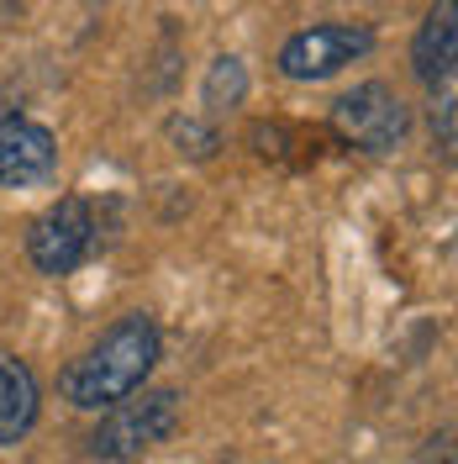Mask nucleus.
<instances>
[{
  "label": "nucleus",
  "mask_w": 458,
  "mask_h": 464,
  "mask_svg": "<svg viewBox=\"0 0 458 464\" xmlns=\"http://www.w3.org/2000/svg\"><path fill=\"white\" fill-rule=\"evenodd\" d=\"M158 353H164L158 322L148 317V312H127V317H116L80 359L63 364L58 391H63V401L80 406V411H111L116 401L138 396L148 385Z\"/></svg>",
  "instance_id": "obj_1"
},
{
  "label": "nucleus",
  "mask_w": 458,
  "mask_h": 464,
  "mask_svg": "<svg viewBox=\"0 0 458 464\" xmlns=\"http://www.w3.org/2000/svg\"><path fill=\"white\" fill-rule=\"evenodd\" d=\"M179 411H185V396L179 391H138V396H127V401H116L106 417H100V428L90 433V454L95 459H138L148 454L153 443H164V438L179 428Z\"/></svg>",
  "instance_id": "obj_2"
},
{
  "label": "nucleus",
  "mask_w": 458,
  "mask_h": 464,
  "mask_svg": "<svg viewBox=\"0 0 458 464\" xmlns=\"http://www.w3.org/2000/svg\"><path fill=\"white\" fill-rule=\"evenodd\" d=\"M332 121H338V132L353 148H364V153H396L406 143V132H411V106L390 85L369 80V85H353L348 95L332 101Z\"/></svg>",
  "instance_id": "obj_3"
},
{
  "label": "nucleus",
  "mask_w": 458,
  "mask_h": 464,
  "mask_svg": "<svg viewBox=\"0 0 458 464\" xmlns=\"http://www.w3.org/2000/svg\"><path fill=\"white\" fill-rule=\"evenodd\" d=\"M95 254V217L85 196H58L37 222L27 227V259L43 275H74Z\"/></svg>",
  "instance_id": "obj_4"
},
{
  "label": "nucleus",
  "mask_w": 458,
  "mask_h": 464,
  "mask_svg": "<svg viewBox=\"0 0 458 464\" xmlns=\"http://www.w3.org/2000/svg\"><path fill=\"white\" fill-rule=\"evenodd\" d=\"M364 53H374V32L364 22H321V27L295 32L280 48V74L295 85H316V80H332L338 69H348Z\"/></svg>",
  "instance_id": "obj_5"
},
{
  "label": "nucleus",
  "mask_w": 458,
  "mask_h": 464,
  "mask_svg": "<svg viewBox=\"0 0 458 464\" xmlns=\"http://www.w3.org/2000/svg\"><path fill=\"white\" fill-rule=\"evenodd\" d=\"M58 169V138L32 116H0V185L27 190Z\"/></svg>",
  "instance_id": "obj_6"
},
{
  "label": "nucleus",
  "mask_w": 458,
  "mask_h": 464,
  "mask_svg": "<svg viewBox=\"0 0 458 464\" xmlns=\"http://www.w3.org/2000/svg\"><path fill=\"white\" fill-rule=\"evenodd\" d=\"M453 63H458V0H437L427 11V22L411 43V69L422 85H448L453 80Z\"/></svg>",
  "instance_id": "obj_7"
},
{
  "label": "nucleus",
  "mask_w": 458,
  "mask_h": 464,
  "mask_svg": "<svg viewBox=\"0 0 458 464\" xmlns=\"http://www.w3.org/2000/svg\"><path fill=\"white\" fill-rule=\"evenodd\" d=\"M37 411H43V385L32 364L16 353H0V449L22 443L37 428Z\"/></svg>",
  "instance_id": "obj_8"
},
{
  "label": "nucleus",
  "mask_w": 458,
  "mask_h": 464,
  "mask_svg": "<svg viewBox=\"0 0 458 464\" xmlns=\"http://www.w3.org/2000/svg\"><path fill=\"white\" fill-rule=\"evenodd\" d=\"M248 90V74H243V58H216L211 74H205V106L222 111V106H237Z\"/></svg>",
  "instance_id": "obj_9"
},
{
  "label": "nucleus",
  "mask_w": 458,
  "mask_h": 464,
  "mask_svg": "<svg viewBox=\"0 0 458 464\" xmlns=\"http://www.w3.org/2000/svg\"><path fill=\"white\" fill-rule=\"evenodd\" d=\"M432 138H437V148L453 159V143H458L453 138V80L432 90Z\"/></svg>",
  "instance_id": "obj_10"
}]
</instances>
